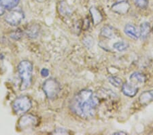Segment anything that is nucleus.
I'll return each mask as SVG.
<instances>
[{
  "label": "nucleus",
  "mask_w": 153,
  "mask_h": 135,
  "mask_svg": "<svg viewBox=\"0 0 153 135\" xmlns=\"http://www.w3.org/2000/svg\"><path fill=\"white\" fill-rule=\"evenodd\" d=\"M97 98L92 91L83 90L76 94L71 102V109L78 116L83 118L92 117L98 104Z\"/></svg>",
  "instance_id": "nucleus-1"
},
{
  "label": "nucleus",
  "mask_w": 153,
  "mask_h": 135,
  "mask_svg": "<svg viewBox=\"0 0 153 135\" xmlns=\"http://www.w3.org/2000/svg\"><path fill=\"white\" fill-rule=\"evenodd\" d=\"M18 72L21 78L20 90L21 91L26 90L31 84L33 65L28 60L21 61L18 66Z\"/></svg>",
  "instance_id": "nucleus-2"
},
{
  "label": "nucleus",
  "mask_w": 153,
  "mask_h": 135,
  "mask_svg": "<svg viewBox=\"0 0 153 135\" xmlns=\"http://www.w3.org/2000/svg\"><path fill=\"white\" fill-rule=\"evenodd\" d=\"M31 107V102L26 95H21L14 100L12 104V109L17 115L25 113Z\"/></svg>",
  "instance_id": "nucleus-3"
},
{
  "label": "nucleus",
  "mask_w": 153,
  "mask_h": 135,
  "mask_svg": "<svg viewBox=\"0 0 153 135\" xmlns=\"http://www.w3.org/2000/svg\"><path fill=\"white\" fill-rule=\"evenodd\" d=\"M43 90L47 98L49 99H53L57 96L60 92V84L55 78H50L44 83Z\"/></svg>",
  "instance_id": "nucleus-4"
},
{
  "label": "nucleus",
  "mask_w": 153,
  "mask_h": 135,
  "mask_svg": "<svg viewBox=\"0 0 153 135\" xmlns=\"http://www.w3.org/2000/svg\"><path fill=\"white\" fill-rule=\"evenodd\" d=\"M24 19V13L21 9H12L5 17V21L11 25H18Z\"/></svg>",
  "instance_id": "nucleus-5"
},
{
  "label": "nucleus",
  "mask_w": 153,
  "mask_h": 135,
  "mask_svg": "<svg viewBox=\"0 0 153 135\" xmlns=\"http://www.w3.org/2000/svg\"><path fill=\"white\" fill-rule=\"evenodd\" d=\"M130 8V4L127 1L123 0L115 3L112 6V11L119 14H125Z\"/></svg>",
  "instance_id": "nucleus-6"
},
{
  "label": "nucleus",
  "mask_w": 153,
  "mask_h": 135,
  "mask_svg": "<svg viewBox=\"0 0 153 135\" xmlns=\"http://www.w3.org/2000/svg\"><path fill=\"white\" fill-rule=\"evenodd\" d=\"M36 124V118L33 115H24L19 120V125L22 129H27L30 127L33 126Z\"/></svg>",
  "instance_id": "nucleus-7"
},
{
  "label": "nucleus",
  "mask_w": 153,
  "mask_h": 135,
  "mask_svg": "<svg viewBox=\"0 0 153 135\" xmlns=\"http://www.w3.org/2000/svg\"><path fill=\"white\" fill-rule=\"evenodd\" d=\"M138 88L134 84L125 83L122 85V92L125 95L129 97H134L137 94Z\"/></svg>",
  "instance_id": "nucleus-8"
},
{
  "label": "nucleus",
  "mask_w": 153,
  "mask_h": 135,
  "mask_svg": "<svg viewBox=\"0 0 153 135\" xmlns=\"http://www.w3.org/2000/svg\"><path fill=\"white\" fill-rule=\"evenodd\" d=\"M124 31L128 36H129L132 39H134V40H137L140 37V31H138L137 29L133 25L127 24L125 26Z\"/></svg>",
  "instance_id": "nucleus-9"
},
{
  "label": "nucleus",
  "mask_w": 153,
  "mask_h": 135,
  "mask_svg": "<svg viewBox=\"0 0 153 135\" xmlns=\"http://www.w3.org/2000/svg\"><path fill=\"white\" fill-rule=\"evenodd\" d=\"M130 80L132 84L134 85L143 84L145 82L146 77L143 74L140 72L133 73L130 77Z\"/></svg>",
  "instance_id": "nucleus-10"
},
{
  "label": "nucleus",
  "mask_w": 153,
  "mask_h": 135,
  "mask_svg": "<svg viewBox=\"0 0 153 135\" xmlns=\"http://www.w3.org/2000/svg\"><path fill=\"white\" fill-rule=\"evenodd\" d=\"M101 35L104 37V38L111 39L114 38L116 36L115 29L112 27L106 25L101 30Z\"/></svg>",
  "instance_id": "nucleus-11"
},
{
  "label": "nucleus",
  "mask_w": 153,
  "mask_h": 135,
  "mask_svg": "<svg viewBox=\"0 0 153 135\" xmlns=\"http://www.w3.org/2000/svg\"><path fill=\"white\" fill-rule=\"evenodd\" d=\"M153 100V91L144 92L140 97V102L142 104H147Z\"/></svg>",
  "instance_id": "nucleus-12"
},
{
  "label": "nucleus",
  "mask_w": 153,
  "mask_h": 135,
  "mask_svg": "<svg viewBox=\"0 0 153 135\" xmlns=\"http://www.w3.org/2000/svg\"><path fill=\"white\" fill-rule=\"evenodd\" d=\"M90 12L92 16L93 22L94 25H97L102 21V16L99 12L98 10L95 8H91L90 10Z\"/></svg>",
  "instance_id": "nucleus-13"
},
{
  "label": "nucleus",
  "mask_w": 153,
  "mask_h": 135,
  "mask_svg": "<svg viewBox=\"0 0 153 135\" xmlns=\"http://www.w3.org/2000/svg\"><path fill=\"white\" fill-rule=\"evenodd\" d=\"M20 0H0V3L1 4L5 9L12 10L17 6Z\"/></svg>",
  "instance_id": "nucleus-14"
},
{
  "label": "nucleus",
  "mask_w": 153,
  "mask_h": 135,
  "mask_svg": "<svg viewBox=\"0 0 153 135\" xmlns=\"http://www.w3.org/2000/svg\"><path fill=\"white\" fill-rule=\"evenodd\" d=\"M150 32V24L147 22H144L141 24L140 25V36L143 38H146V37L149 35V34Z\"/></svg>",
  "instance_id": "nucleus-15"
},
{
  "label": "nucleus",
  "mask_w": 153,
  "mask_h": 135,
  "mask_svg": "<svg viewBox=\"0 0 153 135\" xmlns=\"http://www.w3.org/2000/svg\"><path fill=\"white\" fill-rule=\"evenodd\" d=\"M108 81H109L111 85H112L116 87H122V85L123 84L121 78H118L117 77H110L108 78Z\"/></svg>",
  "instance_id": "nucleus-16"
},
{
  "label": "nucleus",
  "mask_w": 153,
  "mask_h": 135,
  "mask_svg": "<svg viewBox=\"0 0 153 135\" xmlns=\"http://www.w3.org/2000/svg\"><path fill=\"white\" fill-rule=\"evenodd\" d=\"M113 47L118 51H125L126 49L129 47V44L124 41L118 42V43H116L114 44Z\"/></svg>",
  "instance_id": "nucleus-17"
},
{
  "label": "nucleus",
  "mask_w": 153,
  "mask_h": 135,
  "mask_svg": "<svg viewBox=\"0 0 153 135\" xmlns=\"http://www.w3.org/2000/svg\"><path fill=\"white\" fill-rule=\"evenodd\" d=\"M135 4L139 8H145L148 6V0H134Z\"/></svg>",
  "instance_id": "nucleus-18"
},
{
  "label": "nucleus",
  "mask_w": 153,
  "mask_h": 135,
  "mask_svg": "<svg viewBox=\"0 0 153 135\" xmlns=\"http://www.w3.org/2000/svg\"><path fill=\"white\" fill-rule=\"evenodd\" d=\"M55 133L57 134H65L68 133V131L67 130L64 128H57L56 131H55Z\"/></svg>",
  "instance_id": "nucleus-19"
},
{
  "label": "nucleus",
  "mask_w": 153,
  "mask_h": 135,
  "mask_svg": "<svg viewBox=\"0 0 153 135\" xmlns=\"http://www.w3.org/2000/svg\"><path fill=\"white\" fill-rule=\"evenodd\" d=\"M41 75L44 77H48L49 75V70L48 69H46V68H44V69L41 70Z\"/></svg>",
  "instance_id": "nucleus-20"
},
{
  "label": "nucleus",
  "mask_w": 153,
  "mask_h": 135,
  "mask_svg": "<svg viewBox=\"0 0 153 135\" xmlns=\"http://www.w3.org/2000/svg\"><path fill=\"white\" fill-rule=\"evenodd\" d=\"M5 12V8L4 7L2 6L1 4L0 3V16L3 15Z\"/></svg>",
  "instance_id": "nucleus-21"
},
{
  "label": "nucleus",
  "mask_w": 153,
  "mask_h": 135,
  "mask_svg": "<svg viewBox=\"0 0 153 135\" xmlns=\"http://www.w3.org/2000/svg\"><path fill=\"white\" fill-rule=\"evenodd\" d=\"M113 134H127V133L125 132H114V133H113Z\"/></svg>",
  "instance_id": "nucleus-22"
},
{
  "label": "nucleus",
  "mask_w": 153,
  "mask_h": 135,
  "mask_svg": "<svg viewBox=\"0 0 153 135\" xmlns=\"http://www.w3.org/2000/svg\"><path fill=\"white\" fill-rule=\"evenodd\" d=\"M36 1H37L38 2H39V3H43V2L46 1V0H36Z\"/></svg>",
  "instance_id": "nucleus-23"
},
{
  "label": "nucleus",
  "mask_w": 153,
  "mask_h": 135,
  "mask_svg": "<svg viewBox=\"0 0 153 135\" xmlns=\"http://www.w3.org/2000/svg\"><path fill=\"white\" fill-rule=\"evenodd\" d=\"M152 32H153V28H152Z\"/></svg>",
  "instance_id": "nucleus-24"
}]
</instances>
